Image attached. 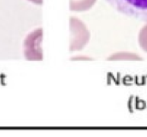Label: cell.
<instances>
[{"mask_svg":"<svg viewBox=\"0 0 147 137\" xmlns=\"http://www.w3.org/2000/svg\"><path fill=\"white\" fill-rule=\"evenodd\" d=\"M119 13L147 22V0H105Z\"/></svg>","mask_w":147,"mask_h":137,"instance_id":"cell-1","label":"cell"},{"mask_svg":"<svg viewBox=\"0 0 147 137\" xmlns=\"http://www.w3.org/2000/svg\"><path fill=\"white\" fill-rule=\"evenodd\" d=\"M70 52L79 51L90 40V32L86 25L77 17H70Z\"/></svg>","mask_w":147,"mask_h":137,"instance_id":"cell-2","label":"cell"},{"mask_svg":"<svg viewBox=\"0 0 147 137\" xmlns=\"http://www.w3.org/2000/svg\"><path fill=\"white\" fill-rule=\"evenodd\" d=\"M42 28L35 29L27 35L24 40V55L29 61H41L43 59L42 53Z\"/></svg>","mask_w":147,"mask_h":137,"instance_id":"cell-3","label":"cell"},{"mask_svg":"<svg viewBox=\"0 0 147 137\" xmlns=\"http://www.w3.org/2000/svg\"><path fill=\"white\" fill-rule=\"evenodd\" d=\"M96 0H69V8L71 11H87L95 4Z\"/></svg>","mask_w":147,"mask_h":137,"instance_id":"cell-4","label":"cell"},{"mask_svg":"<svg viewBox=\"0 0 147 137\" xmlns=\"http://www.w3.org/2000/svg\"><path fill=\"white\" fill-rule=\"evenodd\" d=\"M108 61H120V60H126V61H137V60H143L141 56L131 52H117L113 53L107 58Z\"/></svg>","mask_w":147,"mask_h":137,"instance_id":"cell-5","label":"cell"},{"mask_svg":"<svg viewBox=\"0 0 147 137\" xmlns=\"http://www.w3.org/2000/svg\"><path fill=\"white\" fill-rule=\"evenodd\" d=\"M138 43H139V46L147 52V23L140 29L138 33Z\"/></svg>","mask_w":147,"mask_h":137,"instance_id":"cell-6","label":"cell"},{"mask_svg":"<svg viewBox=\"0 0 147 137\" xmlns=\"http://www.w3.org/2000/svg\"><path fill=\"white\" fill-rule=\"evenodd\" d=\"M72 60H92L90 57H86V56H76V57H73Z\"/></svg>","mask_w":147,"mask_h":137,"instance_id":"cell-7","label":"cell"},{"mask_svg":"<svg viewBox=\"0 0 147 137\" xmlns=\"http://www.w3.org/2000/svg\"><path fill=\"white\" fill-rule=\"evenodd\" d=\"M28 1L33 2V3H34V4H37V5H42L43 0H28Z\"/></svg>","mask_w":147,"mask_h":137,"instance_id":"cell-8","label":"cell"}]
</instances>
